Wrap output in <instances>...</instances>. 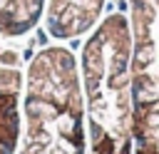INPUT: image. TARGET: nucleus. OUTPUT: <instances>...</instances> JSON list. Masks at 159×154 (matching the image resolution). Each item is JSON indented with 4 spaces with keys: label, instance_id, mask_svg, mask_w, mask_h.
I'll return each instance as SVG.
<instances>
[{
    "label": "nucleus",
    "instance_id": "1",
    "mask_svg": "<svg viewBox=\"0 0 159 154\" xmlns=\"http://www.w3.org/2000/svg\"><path fill=\"white\" fill-rule=\"evenodd\" d=\"M129 57V17L112 12L87 35L80 55L87 154H134Z\"/></svg>",
    "mask_w": 159,
    "mask_h": 154
},
{
    "label": "nucleus",
    "instance_id": "2",
    "mask_svg": "<svg viewBox=\"0 0 159 154\" xmlns=\"http://www.w3.org/2000/svg\"><path fill=\"white\" fill-rule=\"evenodd\" d=\"M20 154H87L82 77L75 52L40 50L25 67Z\"/></svg>",
    "mask_w": 159,
    "mask_h": 154
},
{
    "label": "nucleus",
    "instance_id": "3",
    "mask_svg": "<svg viewBox=\"0 0 159 154\" xmlns=\"http://www.w3.org/2000/svg\"><path fill=\"white\" fill-rule=\"evenodd\" d=\"M134 154H159V0H129Z\"/></svg>",
    "mask_w": 159,
    "mask_h": 154
},
{
    "label": "nucleus",
    "instance_id": "4",
    "mask_svg": "<svg viewBox=\"0 0 159 154\" xmlns=\"http://www.w3.org/2000/svg\"><path fill=\"white\" fill-rule=\"evenodd\" d=\"M25 67L20 52L0 47V154H17L22 132Z\"/></svg>",
    "mask_w": 159,
    "mask_h": 154
},
{
    "label": "nucleus",
    "instance_id": "5",
    "mask_svg": "<svg viewBox=\"0 0 159 154\" xmlns=\"http://www.w3.org/2000/svg\"><path fill=\"white\" fill-rule=\"evenodd\" d=\"M107 0H47L45 2V27L50 37L67 42L89 35L104 12Z\"/></svg>",
    "mask_w": 159,
    "mask_h": 154
},
{
    "label": "nucleus",
    "instance_id": "6",
    "mask_svg": "<svg viewBox=\"0 0 159 154\" xmlns=\"http://www.w3.org/2000/svg\"><path fill=\"white\" fill-rule=\"evenodd\" d=\"M47 0H0V37H22L42 17Z\"/></svg>",
    "mask_w": 159,
    "mask_h": 154
}]
</instances>
